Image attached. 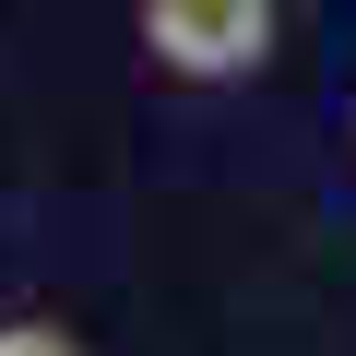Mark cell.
Instances as JSON below:
<instances>
[{
    "mask_svg": "<svg viewBox=\"0 0 356 356\" xmlns=\"http://www.w3.org/2000/svg\"><path fill=\"white\" fill-rule=\"evenodd\" d=\"M143 48L178 83H238L273 60V0H143Z\"/></svg>",
    "mask_w": 356,
    "mask_h": 356,
    "instance_id": "1",
    "label": "cell"
},
{
    "mask_svg": "<svg viewBox=\"0 0 356 356\" xmlns=\"http://www.w3.org/2000/svg\"><path fill=\"white\" fill-rule=\"evenodd\" d=\"M0 356H83V332H60V321H0Z\"/></svg>",
    "mask_w": 356,
    "mask_h": 356,
    "instance_id": "2",
    "label": "cell"
}]
</instances>
